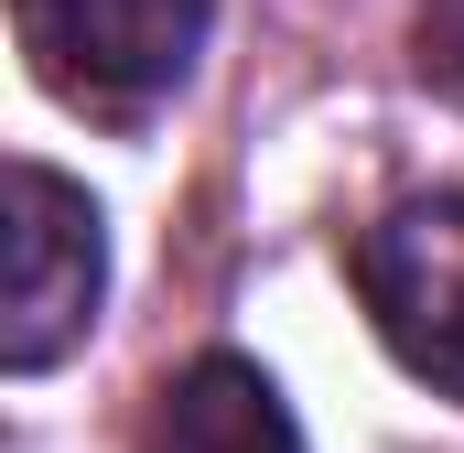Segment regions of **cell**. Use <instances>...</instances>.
Instances as JSON below:
<instances>
[{
	"instance_id": "3957f363",
	"label": "cell",
	"mask_w": 464,
	"mask_h": 453,
	"mask_svg": "<svg viewBox=\"0 0 464 453\" xmlns=\"http://www.w3.org/2000/svg\"><path fill=\"white\" fill-rule=\"evenodd\" d=\"M98 281H109L98 206L65 173L22 162L11 173V292H0V356H11V378L54 367L65 345L98 324Z\"/></svg>"
},
{
	"instance_id": "6da1fadb",
	"label": "cell",
	"mask_w": 464,
	"mask_h": 453,
	"mask_svg": "<svg viewBox=\"0 0 464 453\" xmlns=\"http://www.w3.org/2000/svg\"><path fill=\"white\" fill-rule=\"evenodd\" d=\"M33 76L65 109H151L162 87H184L195 43H206V0H11Z\"/></svg>"
},
{
	"instance_id": "7a4b0ae2",
	"label": "cell",
	"mask_w": 464,
	"mask_h": 453,
	"mask_svg": "<svg viewBox=\"0 0 464 453\" xmlns=\"http://www.w3.org/2000/svg\"><path fill=\"white\" fill-rule=\"evenodd\" d=\"M356 292L367 324L411 378L464 400V195H411L356 237Z\"/></svg>"
},
{
	"instance_id": "277c9868",
	"label": "cell",
	"mask_w": 464,
	"mask_h": 453,
	"mask_svg": "<svg viewBox=\"0 0 464 453\" xmlns=\"http://www.w3.org/2000/svg\"><path fill=\"white\" fill-rule=\"evenodd\" d=\"M151 453H303V432H292L281 389H270L248 356H195V367L162 389Z\"/></svg>"
}]
</instances>
